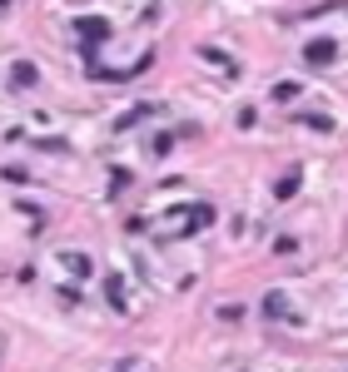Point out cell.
Listing matches in <instances>:
<instances>
[{
    "label": "cell",
    "mask_w": 348,
    "mask_h": 372,
    "mask_svg": "<svg viewBox=\"0 0 348 372\" xmlns=\"http://www.w3.org/2000/svg\"><path fill=\"white\" fill-rule=\"evenodd\" d=\"M334 55H338V40H309V45H303V60H309V65H334Z\"/></svg>",
    "instance_id": "1"
},
{
    "label": "cell",
    "mask_w": 348,
    "mask_h": 372,
    "mask_svg": "<svg viewBox=\"0 0 348 372\" xmlns=\"http://www.w3.org/2000/svg\"><path fill=\"white\" fill-rule=\"evenodd\" d=\"M209 223H214V209H209V203H194V209H189V229H184V234H199V229H209Z\"/></svg>",
    "instance_id": "3"
},
{
    "label": "cell",
    "mask_w": 348,
    "mask_h": 372,
    "mask_svg": "<svg viewBox=\"0 0 348 372\" xmlns=\"http://www.w3.org/2000/svg\"><path fill=\"white\" fill-rule=\"evenodd\" d=\"M150 149H154V154H170V149H174V134H154Z\"/></svg>",
    "instance_id": "8"
},
{
    "label": "cell",
    "mask_w": 348,
    "mask_h": 372,
    "mask_svg": "<svg viewBox=\"0 0 348 372\" xmlns=\"http://www.w3.org/2000/svg\"><path fill=\"white\" fill-rule=\"evenodd\" d=\"M10 79H15L20 90H30V85H35L40 75H35V65H30V60H15V65H10Z\"/></svg>",
    "instance_id": "2"
},
{
    "label": "cell",
    "mask_w": 348,
    "mask_h": 372,
    "mask_svg": "<svg viewBox=\"0 0 348 372\" xmlns=\"http://www.w3.org/2000/svg\"><path fill=\"white\" fill-rule=\"evenodd\" d=\"M274 194H279V199H294V194H299V169H294V174H283Z\"/></svg>",
    "instance_id": "6"
},
{
    "label": "cell",
    "mask_w": 348,
    "mask_h": 372,
    "mask_svg": "<svg viewBox=\"0 0 348 372\" xmlns=\"http://www.w3.org/2000/svg\"><path fill=\"white\" fill-rule=\"evenodd\" d=\"M274 99H279V105H283V99H299V85H294V79H279V85H274Z\"/></svg>",
    "instance_id": "7"
},
{
    "label": "cell",
    "mask_w": 348,
    "mask_h": 372,
    "mask_svg": "<svg viewBox=\"0 0 348 372\" xmlns=\"http://www.w3.org/2000/svg\"><path fill=\"white\" fill-rule=\"evenodd\" d=\"M204 60H209V65H219L224 75H234V70H239V65H234V60H229V55H224V50H214V45H204Z\"/></svg>",
    "instance_id": "5"
},
{
    "label": "cell",
    "mask_w": 348,
    "mask_h": 372,
    "mask_svg": "<svg viewBox=\"0 0 348 372\" xmlns=\"http://www.w3.org/2000/svg\"><path fill=\"white\" fill-rule=\"evenodd\" d=\"M60 263H65L75 278H90V273H95V263H90L85 253H60Z\"/></svg>",
    "instance_id": "4"
}]
</instances>
